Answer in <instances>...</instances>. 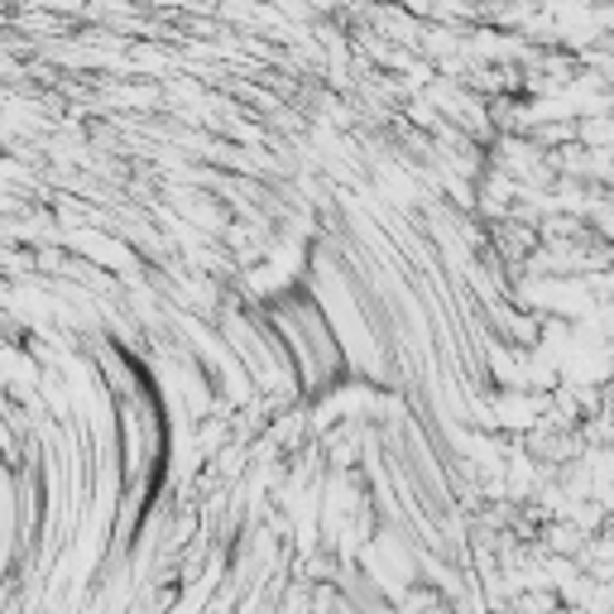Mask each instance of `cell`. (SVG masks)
<instances>
[{
	"instance_id": "cell-1",
	"label": "cell",
	"mask_w": 614,
	"mask_h": 614,
	"mask_svg": "<svg viewBox=\"0 0 614 614\" xmlns=\"http://www.w3.org/2000/svg\"><path fill=\"white\" fill-rule=\"evenodd\" d=\"M408 6H413V10H433V0H408Z\"/></svg>"
}]
</instances>
